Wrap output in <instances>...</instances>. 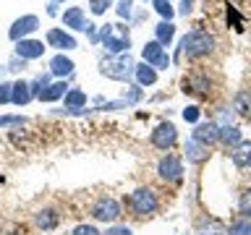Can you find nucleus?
<instances>
[{"label": "nucleus", "instance_id": "nucleus-2", "mask_svg": "<svg viewBox=\"0 0 251 235\" xmlns=\"http://www.w3.org/2000/svg\"><path fill=\"white\" fill-rule=\"evenodd\" d=\"M180 47L188 55V60H199L204 55H212V50H215V37L204 29H194L180 39Z\"/></svg>", "mask_w": 251, "mask_h": 235}, {"label": "nucleus", "instance_id": "nucleus-13", "mask_svg": "<svg viewBox=\"0 0 251 235\" xmlns=\"http://www.w3.org/2000/svg\"><path fill=\"white\" fill-rule=\"evenodd\" d=\"M186 160L191 164H204L209 160V146H204L201 141H196V139H188L186 141Z\"/></svg>", "mask_w": 251, "mask_h": 235}, {"label": "nucleus", "instance_id": "nucleus-30", "mask_svg": "<svg viewBox=\"0 0 251 235\" xmlns=\"http://www.w3.org/2000/svg\"><path fill=\"white\" fill-rule=\"evenodd\" d=\"M115 11H118V16H121V19L128 21L131 13H133V0H121V3L115 5Z\"/></svg>", "mask_w": 251, "mask_h": 235}, {"label": "nucleus", "instance_id": "nucleus-24", "mask_svg": "<svg viewBox=\"0 0 251 235\" xmlns=\"http://www.w3.org/2000/svg\"><path fill=\"white\" fill-rule=\"evenodd\" d=\"M196 235H225V227L220 219L215 217H204L199 222V230H196Z\"/></svg>", "mask_w": 251, "mask_h": 235}, {"label": "nucleus", "instance_id": "nucleus-8", "mask_svg": "<svg viewBox=\"0 0 251 235\" xmlns=\"http://www.w3.org/2000/svg\"><path fill=\"white\" fill-rule=\"evenodd\" d=\"M141 58H144V63H147V66H152V68H168L170 66V58L165 55V47L157 42V39H152V42L144 45Z\"/></svg>", "mask_w": 251, "mask_h": 235}, {"label": "nucleus", "instance_id": "nucleus-3", "mask_svg": "<svg viewBox=\"0 0 251 235\" xmlns=\"http://www.w3.org/2000/svg\"><path fill=\"white\" fill-rule=\"evenodd\" d=\"M126 204H128V209L133 212V217H152L154 212L160 209V201H157V196L149 186L136 188V191L128 196Z\"/></svg>", "mask_w": 251, "mask_h": 235}, {"label": "nucleus", "instance_id": "nucleus-16", "mask_svg": "<svg viewBox=\"0 0 251 235\" xmlns=\"http://www.w3.org/2000/svg\"><path fill=\"white\" fill-rule=\"evenodd\" d=\"M63 26L74 29V31H84L86 26V19H84V8L78 5H71L66 13H63Z\"/></svg>", "mask_w": 251, "mask_h": 235}, {"label": "nucleus", "instance_id": "nucleus-35", "mask_svg": "<svg viewBox=\"0 0 251 235\" xmlns=\"http://www.w3.org/2000/svg\"><path fill=\"white\" fill-rule=\"evenodd\" d=\"M102 235H133V233H131V227H126V225H113V227H107Z\"/></svg>", "mask_w": 251, "mask_h": 235}, {"label": "nucleus", "instance_id": "nucleus-25", "mask_svg": "<svg viewBox=\"0 0 251 235\" xmlns=\"http://www.w3.org/2000/svg\"><path fill=\"white\" fill-rule=\"evenodd\" d=\"M133 76H136L139 86H152L157 81V70L152 66H147V63H141V66H136V70H133Z\"/></svg>", "mask_w": 251, "mask_h": 235}, {"label": "nucleus", "instance_id": "nucleus-1", "mask_svg": "<svg viewBox=\"0 0 251 235\" xmlns=\"http://www.w3.org/2000/svg\"><path fill=\"white\" fill-rule=\"evenodd\" d=\"M97 37H100L102 47L110 50L113 55H123V52H128V47H131L128 26H123V24H105Z\"/></svg>", "mask_w": 251, "mask_h": 235}, {"label": "nucleus", "instance_id": "nucleus-18", "mask_svg": "<svg viewBox=\"0 0 251 235\" xmlns=\"http://www.w3.org/2000/svg\"><path fill=\"white\" fill-rule=\"evenodd\" d=\"M68 94V84L66 81H55V84H47L42 92H39V102H55V99H60V97H66Z\"/></svg>", "mask_w": 251, "mask_h": 235}, {"label": "nucleus", "instance_id": "nucleus-6", "mask_svg": "<svg viewBox=\"0 0 251 235\" xmlns=\"http://www.w3.org/2000/svg\"><path fill=\"white\" fill-rule=\"evenodd\" d=\"M157 175L162 180H170V183H178L183 178V162H180L178 154H165L157 162Z\"/></svg>", "mask_w": 251, "mask_h": 235}, {"label": "nucleus", "instance_id": "nucleus-12", "mask_svg": "<svg viewBox=\"0 0 251 235\" xmlns=\"http://www.w3.org/2000/svg\"><path fill=\"white\" fill-rule=\"evenodd\" d=\"M42 52H45V45L39 39H21V42H16V58H21V60L42 58Z\"/></svg>", "mask_w": 251, "mask_h": 235}, {"label": "nucleus", "instance_id": "nucleus-33", "mask_svg": "<svg viewBox=\"0 0 251 235\" xmlns=\"http://www.w3.org/2000/svg\"><path fill=\"white\" fill-rule=\"evenodd\" d=\"M71 235H102V233H100L94 225H76Z\"/></svg>", "mask_w": 251, "mask_h": 235}, {"label": "nucleus", "instance_id": "nucleus-32", "mask_svg": "<svg viewBox=\"0 0 251 235\" xmlns=\"http://www.w3.org/2000/svg\"><path fill=\"white\" fill-rule=\"evenodd\" d=\"M110 5H113L110 0H89V11H92L94 16H102Z\"/></svg>", "mask_w": 251, "mask_h": 235}, {"label": "nucleus", "instance_id": "nucleus-10", "mask_svg": "<svg viewBox=\"0 0 251 235\" xmlns=\"http://www.w3.org/2000/svg\"><path fill=\"white\" fill-rule=\"evenodd\" d=\"M183 92L186 94H196V97H209L212 92V81L207 73H191L183 78Z\"/></svg>", "mask_w": 251, "mask_h": 235}, {"label": "nucleus", "instance_id": "nucleus-7", "mask_svg": "<svg viewBox=\"0 0 251 235\" xmlns=\"http://www.w3.org/2000/svg\"><path fill=\"white\" fill-rule=\"evenodd\" d=\"M149 141H152V146L154 149H162V152H170L173 144L178 141V131H176V125L173 123H160L157 128L152 131V136H149Z\"/></svg>", "mask_w": 251, "mask_h": 235}, {"label": "nucleus", "instance_id": "nucleus-22", "mask_svg": "<svg viewBox=\"0 0 251 235\" xmlns=\"http://www.w3.org/2000/svg\"><path fill=\"white\" fill-rule=\"evenodd\" d=\"M50 73L52 76H71L74 73V60L66 58V55H55V58L50 60Z\"/></svg>", "mask_w": 251, "mask_h": 235}, {"label": "nucleus", "instance_id": "nucleus-28", "mask_svg": "<svg viewBox=\"0 0 251 235\" xmlns=\"http://www.w3.org/2000/svg\"><path fill=\"white\" fill-rule=\"evenodd\" d=\"M238 212L246 219H251V186H246L241 191V196H238Z\"/></svg>", "mask_w": 251, "mask_h": 235}, {"label": "nucleus", "instance_id": "nucleus-17", "mask_svg": "<svg viewBox=\"0 0 251 235\" xmlns=\"http://www.w3.org/2000/svg\"><path fill=\"white\" fill-rule=\"evenodd\" d=\"M233 110L243 118V120H251V89L235 92V97H233Z\"/></svg>", "mask_w": 251, "mask_h": 235}, {"label": "nucleus", "instance_id": "nucleus-36", "mask_svg": "<svg viewBox=\"0 0 251 235\" xmlns=\"http://www.w3.org/2000/svg\"><path fill=\"white\" fill-rule=\"evenodd\" d=\"M11 92H13V84H0V105L11 102Z\"/></svg>", "mask_w": 251, "mask_h": 235}, {"label": "nucleus", "instance_id": "nucleus-29", "mask_svg": "<svg viewBox=\"0 0 251 235\" xmlns=\"http://www.w3.org/2000/svg\"><path fill=\"white\" fill-rule=\"evenodd\" d=\"M154 11L160 13L165 21H170L173 13H176V11H173V5H170V0H154Z\"/></svg>", "mask_w": 251, "mask_h": 235}, {"label": "nucleus", "instance_id": "nucleus-11", "mask_svg": "<svg viewBox=\"0 0 251 235\" xmlns=\"http://www.w3.org/2000/svg\"><path fill=\"white\" fill-rule=\"evenodd\" d=\"M191 139L201 141L204 146H209V149H212V144H217V141H220V125H217L215 120L196 123V128H194V136H191Z\"/></svg>", "mask_w": 251, "mask_h": 235}, {"label": "nucleus", "instance_id": "nucleus-14", "mask_svg": "<svg viewBox=\"0 0 251 235\" xmlns=\"http://www.w3.org/2000/svg\"><path fill=\"white\" fill-rule=\"evenodd\" d=\"M47 45L58 47V50H74V47H78L76 37H71L68 31H63V29H50L47 31Z\"/></svg>", "mask_w": 251, "mask_h": 235}, {"label": "nucleus", "instance_id": "nucleus-34", "mask_svg": "<svg viewBox=\"0 0 251 235\" xmlns=\"http://www.w3.org/2000/svg\"><path fill=\"white\" fill-rule=\"evenodd\" d=\"M183 120H186V123H196V120H199V107H196V105H188V107L183 110Z\"/></svg>", "mask_w": 251, "mask_h": 235}, {"label": "nucleus", "instance_id": "nucleus-20", "mask_svg": "<svg viewBox=\"0 0 251 235\" xmlns=\"http://www.w3.org/2000/svg\"><path fill=\"white\" fill-rule=\"evenodd\" d=\"M241 141H243L241 128H235V125H223V128H220V144L225 149H235Z\"/></svg>", "mask_w": 251, "mask_h": 235}, {"label": "nucleus", "instance_id": "nucleus-38", "mask_svg": "<svg viewBox=\"0 0 251 235\" xmlns=\"http://www.w3.org/2000/svg\"><path fill=\"white\" fill-rule=\"evenodd\" d=\"M191 8H194V0H180L178 13H180V16H188V13H191Z\"/></svg>", "mask_w": 251, "mask_h": 235}, {"label": "nucleus", "instance_id": "nucleus-23", "mask_svg": "<svg viewBox=\"0 0 251 235\" xmlns=\"http://www.w3.org/2000/svg\"><path fill=\"white\" fill-rule=\"evenodd\" d=\"M154 39H157V42H160L162 47H168L170 42H173V37H176V26H173V21H160V24H157V26H154Z\"/></svg>", "mask_w": 251, "mask_h": 235}, {"label": "nucleus", "instance_id": "nucleus-19", "mask_svg": "<svg viewBox=\"0 0 251 235\" xmlns=\"http://www.w3.org/2000/svg\"><path fill=\"white\" fill-rule=\"evenodd\" d=\"M34 222H37L39 230H55L58 222H60V214L55 209H39L34 214Z\"/></svg>", "mask_w": 251, "mask_h": 235}, {"label": "nucleus", "instance_id": "nucleus-27", "mask_svg": "<svg viewBox=\"0 0 251 235\" xmlns=\"http://www.w3.org/2000/svg\"><path fill=\"white\" fill-rule=\"evenodd\" d=\"M227 235H251V219H246V217L233 219L230 227H227Z\"/></svg>", "mask_w": 251, "mask_h": 235}, {"label": "nucleus", "instance_id": "nucleus-9", "mask_svg": "<svg viewBox=\"0 0 251 235\" xmlns=\"http://www.w3.org/2000/svg\"><path fill=\"white\" fill-rule=\"evenodd\" d=\"M39 29V19L37 16H21V19L13 21V26L8 29V37L13 39V42H21V39H26V34H31V31Z\"/></svg>", "mask_w": 251, "mask_h": 235}, {"label": "nucleus", "instance_id": "nucleus-4", "mask_svg": "<svg viewBox=\"0 0 251 235\" xmlns=\"http://www.w3.org/2000/svg\"><path fill=\"white\" fill-rule=\"evenodd\" d=\"M100 70H102V76L115 78V81H128V78L133 76V70H136V66H133L131 55L123 52V55H115V58L102 60Z\"/></svg>", "mask_w": 251, "mask_h": 235}, {"label": "nucleus", "instance_id": "nucleus-26", "mask_svg": "<svg viewBox=\"0 0 251 235\" xmlns=\"http://www.w3.org/2000/svg\"><path fill=\"white\" fill-rule=\"evenodd\" d=\"M63 102H66V110H81L86 105V94H84V89H68Z\"/></svg>", "mask_w": 251, "mask_h": 235}, {"label": "nucleus", "instance_id": "nucleus-15", "mask_svg": "<svg viewBox=\"0 0 251 235\" xmlns=\"http://www.w3.org/2000/svg\"><path fill=\"white\" fill-rule=\"evenodd\" d=\"M230 160H233V164H235L238 170L251 167V141L243 139L235 149H230Z\"/></svg>", "mask_w": 251, "mask_h": 235}, {"label": "nucleus", "instance_id": "nucleus-21", "mask_svg": "<svg viewBox=\"0 0 251 235\" xmlns=\"http://www.w3.org/2000/svg\"><path fill=\"white\" fill-rule=\"evenodd\" d=\"M34 99V94H31V84L26 81H16L13 84V92H11V102L13 105H29V102Z\"/></svg>", "mask_w": 251, "mask_h": 235}, {"label": "nucleus", "instance_id": "nucleus-39", "mask_svg": "<svg viewBox=\"0 0 251 235\" xmlns=\"http://www.w3.org/2000/svg\"><path fill=\"white\" fill-rule=\"evenodd\" d=\"M50 3H52V5H60V3H66V0H50Z\"/></svg>", "mask_w": 251, "mask_h": 235}, {"label": "nucleus", "instance_id": "nucleus-31", "mask_svg": "<svg viewBox=\"0 0 251 235\" xmlns=\"http://www.w3.org/2000/svg\"><path fill=\"white\" fill-rule=\"evenodd\" d=\"M139 99H141V86H131V89L123 94V105H136Z\"/></svg>", "mask_w": 251, "mask_h": 235}, {"label": "nucleus", "instance_id": "nucleus-5", "mask_svg": "<svg viewBox=\"0 0 251 235\" xmlns=\"http://www.w3.org/2000/svg\"><path fill=\"white\" fill-rule=\"evenodd\" d=\"M92 217L97 219V222H115V219L121 217V204H118L113 196H102V199L94 201Z\"/></svg>", "mask_w": 251, "mask_h": 235}, {"label": "nucleus", "instance_id": "nucleus-37", "mask_svg": "<svg viewBox=\"0 0 251 235\" xmlns=\"http://www.w3.org/2000/svg\"><path fill=\"white\" fill-rule=\"evenodd\" d=\"M24 118L21 115H3L0 118V125H21Z\"/></svg>", "mask_w": 251, "mask_h": 235}]
</instances>
